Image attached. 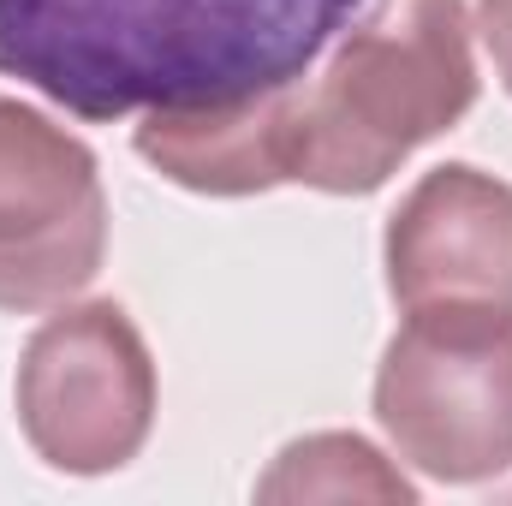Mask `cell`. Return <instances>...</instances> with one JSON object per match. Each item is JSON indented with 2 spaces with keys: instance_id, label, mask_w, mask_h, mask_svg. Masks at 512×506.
Returning a JSON list of instances; mask_svg holds the SVG:
<instances>
[{
  "instance_id": "obj_1",
  "label": "cell",
  "mask_w": 512,
  "mask_h": 506,
  "mask_svg": "<svg viewBox=\"0 0 512 506\" xmlns=\"http://www.w3.org/2000/svg\"><path fill=\"white\" fill-rule=\"evenodd\" d=\"M364 0H0V78L78 120H131L310 72Z\"/></svg>"
},
{
  "instance_id": "obj_2",
  "label": "cell",
  "mask_w": 512,
  "mask_h": 506,
  "mask_svg": "<svg viewBox=\"0 0 512 506\" xmlns=\"http://www.w3.org/2000/svg\"><path fill=\"white\" fill-rule=\"evenodd\" d=\"M477 102L465 0H376L328 54L262 90V126L280 185L370 197L411 149L453 131Z\"/></svg>"
},
{
  "instance_id": "obj_3",
  "label": "cell",
  "mask_w": 512,
  "mask_h": 506,
  "mask_svg": "<svg viewBox=\"0 0 512 506\" xmlns=\"http://www.w3.org/2000/svg\"><path fill=\"white\" fill-rule=\"evenodd\" d=\"M376 423L435 483L512 465V310H411L376 370Z\"/></svg>"
},
{
  "instance_id": "obj_4",
  "label": "cell",
  "mask_w": 512,
  "mask_h": 506,
  "mask_svg": "<svg viewBox=\"0 0 512 506\" xmlns=\"http://www.w3.org/2000/svg\"><path fill=\"white\" fill-rule=\"evenodd\" d=\"M18 429L42 465L108 477L131 465L155 429V364L120 304H60L18 358Z\"/></svg>"
},
{
  "instance_id": "obj_5",
  "label": "cell",
  "mask_w": 512,
  "mask_h": 506,
  "mask_svg": "<svg viewBox=\"0 0 512 506\" xmlns=\"http://www.w3.org/2000/svg\"><path fill=\"white\" fill-rule=\"evenodd\" d=\"M108 256V191L96 155L0 96V310L36 316L72 304Z\"/></svg>"
},
{
  "instance_id": "obj_6",
  "label": "cell",
  "mask_w": 512,
  "mask_h": 506,
  "mask_svg": "<svg viewBox=\"0 0 512 506\" xmlns=\"http://www.w3.org/2000/svg\"><path fill=\"white\" fill-rule=\"evenodd\" d=\"M382 268L399 316L512 310V185L471 161L429 167L387 215Z\"/></svg>"
},
{
  "instance_id": "obj_7",
  "label": "cell",
  "mask_w": 512,
  "mask_h": 506,
  "mask_svg": "<svg viewBox=\"0 0 512 506\" xmlns=\"http://www.w3.org/2000/svg\"><path fill=\"white\" fill-rule=\"evenodd\" d=\"M411 477L364 435L322 429L286 441L256 483V501H411Z\"/></svg>"
},
{
  "instance_id": "obj_8",
  "label": "cell",
  "mask_w": 512,
  "mask_h": 506,
  "mask_svg": "<svg viewBox=\"0 0 512 506\" xmlns=\"http://www.w3.org/2000/svg\"><path fill=\"white\" fill-rule=\"evenodd\" d=\"M471 30L483 36V48H489V60H495V72H501V84L512 96V0H477Z\"/></svg>"
}]
</instances>
